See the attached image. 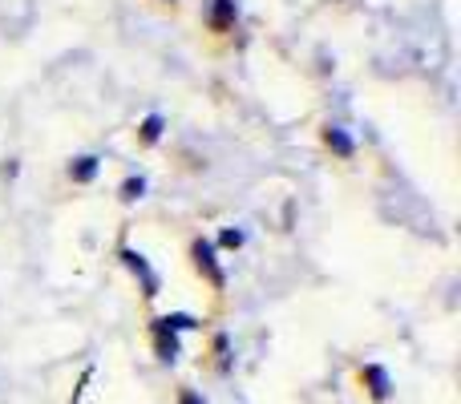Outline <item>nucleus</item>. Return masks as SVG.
Listing matches in <instances>:
<instances>
[{
	"label": "nucleus",
	"mask_w": 461,
	"mask_h": 404,
	"mask_svg": "<svg viewBox=\"0 0 461 404\" xmlns=\"http://www.w3.org/2000/svg\"><path fill=\"white\" fill-rule=\"evenodd\" d=\"M365 384H368V392H373V400H389L393 381H389V373H384L381 364H368L365 368Z\"/></svg>",
	"instance_id": "nucleus-4"
},
{
	"label": "nucleus",
	"mask_w": 461,
	"mask_h": 404,
	"mask_svg": "<svg viewBox=\"0 0 461 404\" xmlns=\"http://www.w3.org/2000/svg\"><path fill=\"white\" fill-rule=\"evenodd\" d=\"M211 24L215 29H230L235 24V0H211Z\"/></svg>",
	"instance_id": "nucleus-7"
},
{
	"label": "nucleus",
	"mask_w": 461,
	"mask_h": 404,
	"mask_svg": "<svg viewBox=\"0 0 461 404\" xmlns=\"http://www.w3.org/2000/svg\"><path fill=\"white\" fill-rule=\"evenodd\" d=\"M97 170H102V158H97V154H86V158L69 162V178H73V183H94Z\"/></svg>",
	"instance_id": "nucleus-6"
},
{
	"label": "nucleus",
	"mask_w": 461,
	"mask_h": 404,
	"mask_svg": "<svg viewBox=\"0 0 461 404\" xmlns=\"http://www.w3.org/2000/svg\"><path fill=\"white\" fill-rule=\"evenodd\" d=\"M154 344H158V356L162 360H178V352H183V348H178V336L170 332L162 319H154Z\"/></svg>",
	"instance_id": "nucleus-5"
},
{
	"label": "nucleus",
	"mask_w": 461,
	"mask_h": 404,
	"mask_svg": "<svg viewBox=\"0 0 461 404\" xmlns=\"http://www.w3.org/2000/svg\"><path fill=\"white\" fill-rule=\"evenodd\" d=\"M122 259H126V267L134 271L138 279H142V287H146V295H158V275L150 271V263H146V255L142 251H134V247H122Z\"/></svg>",
	"instance_id": "nucleus-2"
},
{
	"label": "nucleus",
	"mask_w": 461,
	"mask_h": 404,
	"mask_svg": "<svg viewBox=\"0 0 461 404\" xmlns=\"http://www.w3.org/2000/svg\"><path fill=\"white\" fill-rule=\"evenodd\" d=\"M324 146L332 154H340V158H352V154H357V142L348 138L344 126H324Z\"/></svg>",
	"instance_id": "nucleus-3"
},
{
	"label": "nucleus",
	"mask_w": 461,
	"mask_h": 404,
	"mask_svg": "<svg viewBox=\"0 0 461 404\" xmlns=\"http://www.w3.org/2000/svg\"><path fill=\"white\" fill-rule=\"evenodd\" d=\"M162 324H167L170 332H191V328H199V319L186 316V311H178V316H162Z\"/></svg>",
	"instance_id": "nucleus-9"
},
{
	"label": "nucleus",
	"mask_w": 461,
	"mask_h": 404,
	"mask_svg": "<svg viewBox=\"0 0 461 404\" xmlns=\"http://www.w3.org/2000/svg\"><path fill=\"white\" fill-rule=\"evenodd\" d=\"M191 259H194V267H199L215 287L227 283L223 267H219V259H215V243H211V238H194V243H191Z\"/></svg>",
	"instance_id": "nucleus-1"
},
{
	"label": "nucleus",
	"mask_w": 461,
	"mask_h": 404,
	"mask_svg": "<svg viewBox=\"0 0 461 404\" xmlns=\"http://www.w3.org/2000/svg\"><path fill=\"white\" fill-rule=\"evenodd\" d=\"M178 404H207V400H203V397H199V392H191V389H186V392H183V397H178Z\"/></svg>",
	"instance_id": "nucleus-12"
},
{
	"label": "nucleus",
	"mask_w": 461,
	"mask_h": 404,
	"mask_svg": "<svg viewBox=\"0 0 461 404\" xmlns=\"http://www.w3.org/2000/svg\"><path fill=\"white\" fill-rule=\"evenodd\" d=\"M247 243V235L243 230H235V227H227L223 235H219V247H230V251H235V247H243Z\"/></svg>",
	"instance_id": "nucleus-11"
},
{
	"label": "nucleus",
	"mask_w": 461,
	"mask_h": 404,
	"mask_svg": "<svg viewBox=\"0 0 461 404\" xmlns=\"http://www.w3.org/2000/svg\"><path fill=\"white\" fill-rule=\"evenodd\" d=\"M142 194H146V178H126V183H122V199L126 202L142 199Z\"/></svg>",
	"instance_id": "nucleus-10"
},
{
	"label": "nucleus",
	"mask_w": 461,
	"mask_h": 404,
	"mask_svg": "<svg viewBox=\"0 0 461 404\" xmlns=\"http://www.w3.org/2000/svg\"><path fill=\"white\" fill-rule=\"evenodd\" d=\"M162 130H167V118H162V113H146L142 126H138V134H142L146 146H154L162 138Z\"/></svg>",
	"instance_id": "nucleus-8"
}]
</instances>
